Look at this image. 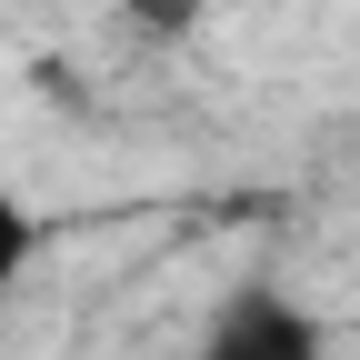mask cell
Returning a JSON list of instances; mask_svg holds the SVG:
<instances>
[{"label": "cell", "mask_w": 360, "mask_h": 360, "mask_svg": "<svg viewBox=\"0 0 360 360\" xmlns=\"http://www.w3.org/2000/svg\"><path fill=\"white\" fill-rule=\"evenodd\" d=\"M191 360H330V321L300 290H281V281H240L200 321Z\"/></svg>", "instance_id": "obj_1"}, {"label": "cell", "mask_w": 360, "mask_h": 360, "mask_svg": "<svg viewBox=\"0 0 360 360\" xmlns=\"http://www.w3.org/2000/svg\"><path fill=\"white\" fill-rule=\"evenodd\" d=\"M110 11L141 30V40H191V30L210 20V0H110Z\"/></svg>", "instance_id": "obj_3"}, {"label": "cell", "mask_w": 360, "mask_h": 360, "mask_svg": "<svg viewBox=\"0 0 360 360\" xmlns=\"http://www.w3.org/2000/svg\"><path fill=\"white\" fill-rule=\"evenodd\" d=\"M51 260V220H40L11 180H0V310H11L20 290H30V270Z\"/></svg>", "instance_id": "obj_2"}]
</instances>
